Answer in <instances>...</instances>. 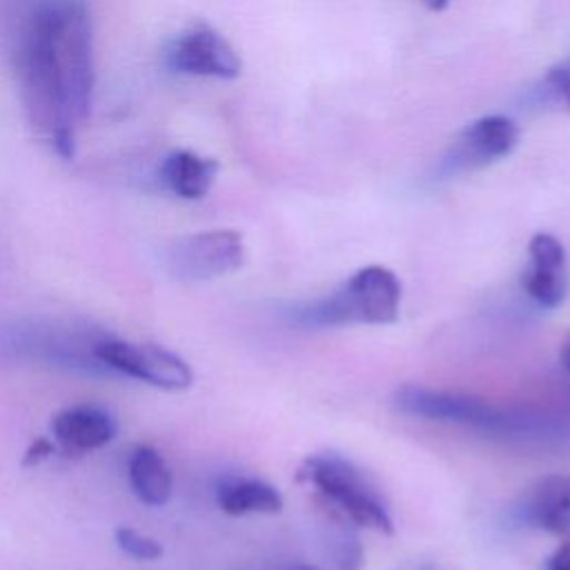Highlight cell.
I'll return each instance as SVG.
<instances>
[{
  "label": "cell",
  "mask_w": 570,
  "mask_h": 570,
  "mask_svg": "<svg viewBox=\"0 0 570 570\" xmlns=\"http://www.w3.org/2000/svg\"><path fill=\"white\" fill-rule=\"evenodd\" d=\"M559 363L566 372H570V332L563 336V341L559 345Z\"/></svg>",
  "instance_id": "cell-21"
},
{
  "label": "cell",
  "mask_w": 570,
  "mask_h": 570,
  "mask_svg": "<svg viewBox=\"0 0 570 570\" xmlns=\"http://www.w3.org/2000/svg\"><path fill=\"white\" fill-rule=\"evenodd\" d=\"M421 4H425L430 11H443L452 0H419Z\"/></svg>",
  "instance_id": "cell-22"
},
{
  "label": "cell",
  "mask_w": 570,
  "mask_h": 570,
  "mask_svg": "<svg viewBox=\"0 0 570 570\" xmlns=\"http://www.w3.org/2000/svg\"><path fill=\"white\" fill-rule=\"evenodd\" d=\"M53 450H56L53 441H49V439H45V436H38V439H33V441L29 443V448L24 450V454H22V465H24V468H36L38 463H42L45 459H49V456L53 454Z\"/></svg>",
  "instance_id": "cell-18"
},
{
  "label": "cell",
  "mask_w": 570,
  "mask_h": 570,
  "mask_svg": "<svg viewBox=\"0 0 570 570\" xmlns=\"http://www.w3.org/2000/svg\"><path fill=\"white\" fill-rule=\"evenodd\" d=\"M16 71L31 127L51 151L71 158L94 98L89 2L33 0L18 29Z\"/></svg>",
  "instance_id": "cell-1"
},
{
  "label": "cell",
  "mask_w": 570,
  "mask_h": 570,
  "mask_svg": "<svg viewBox=\"0 0 570 570\" xmlns=\"http://www.w3.org/2000/svg\"><path fill=\"white\" fill-rule=\"evenodd\" d=\"M114 539H116V546L129 554L131 559H138V561H156L163 557V546L147 537V534H140L131 528H116L114 532Z\"/></svg>",
  "instance_id": "cell-17"
},
{
  "label": "cell",
  "mask_w": 570,
  "mask_h": 570,
  "mask_svg": "<svg viewBox=\"0 0 570 570\" xmlns=\"http://www.w3.org/2000/svg\"><path fill=\"white\" fill-rule=\"evenodd\" d=\"M568 254L563 243L539 232L528 243V267L521 276L523 292L543 309H554L568 294Z\"/></svg>",
  "instance_id": "cell-9"
},
{
  "label": "cell",
  "mask_w": 570,
  "mask_h": 570,
  "mask_svg": "<svg viewBox=\"0 0 570 570\" xmlns=\"http://www.w3.org/2000/svg\"><path fill=\"white\" fill-rule=\"evenodd\" d=\"M216 503L232 517L278 514L283 510V494L256 476H225L216 485Z\"/></svg>",
  "instance_id": "cell-13"
},
{
  "label": "cell",
  "mask_w": 570,
  "mask_h": 570,
  "mask_svg": "<svg viewBox=\"0 0 570 570\" xmlns=\"http://www.w3.org/2000/svg\"><path fill=\"white\" fill-rule=\"evenodd\" d=\"M116 421L109 412L94 405H76L51 419L53 441L67 454H87L107 445L116 436Z\"/></svg>",
  "instance_id": "cell-11"
},
{
  "label": "cell",
  "mask_w": 570,
  "mask_h": 570,
  "mask_svg": "<svg viewBox=\"0 0 570 570\" xmlns=\"http://www.w3.org/2000/svg\"><path fill=\"white\" fill-rule=\"evenodd\" d=\"M546 570H570V534H566V539L548 557Z\"/></svg>",
  "instance_id": "cell-19"
},
{
  "label": "cell",
  "mask_w": 570,
  "mask_h": 570,
  "mask_svg": "<svg viewBox=\"0 0 570 570\" xmlns=\"http://www.w3.org/2000/svg\"><path fill=\"white\" fill-rule=\"evenodd\" d=\"M218 174V160L200 156L191 149L169 151L158 167V178L167 191L183 200L203 198Z\"/></svg>",
  "instance_id": "cell-12"
},
{
  "label": "cell",
  "mask_w": 570,
  "mask_h": 570,
  "mask_svg": "<svg viewBox=\"0 0 570 570\" xmlns=\"http://www.w3.org/2000/svg\"><path fill=\"white\" fill-rule=\"evenodd\" d=\"M94 354L111 370L165 392H183L194 383L189 363L163 345L102 341L94 347Z\"/></svg>",
  "instance_id": "cell-7"
},
{
  "label": "cell",
  "mask_w": 570,
  "mask_h": 570,
  "mask_svg": "<svg viewBox=\"0 0 570 570\" xmlns=\"http://www.w3.org/2000/svg\"><path fill=\"white\" fill-rule=\"evenodd\" d=\"M521 519L548 534H570V474L554 472L534 481L523 497Z\"/></svg>",
  "instance_id": "cell-10"
},
{
  "label": "cell",
  "mask_w": 570,
  "mask_h": 570,
  "mask_svg": "<svg viewBox=\"0 0 570 570\" xmlns=\"http://www.w3.org/2000/svg\"><path fill=\"white\" fill-rule=\"evenodd\" d=\"M394 405L401 412L412 416L474 428L481 432L505 434L521 428V421L517 416H510L508 412L499 410L497 405L483 399L459 394V392L421 387V385L399 387L394 394Z\"/></svg>",
  "instance_id": "cell-4"
},
{
  "label": "cell",
  "mask_w": 570,
  "mask_h": 570,
  "mask_svg": "<svg viewBox=\"0 0 570 570\" xmlns=\"http://www.w3.org/2000/svg\"><path fill=\"white\" fill-rule=\"evenodd\" d=\"M296 479L314 490L323 512L354 528L394 534V521L383 494L350 459L336 452H316L303 459Z\"/></svg>",
  "instance_id": "cell-2"
},
{
  "label": "cell",
  "mask_w": 570,
  "mask_h": 570,
  "mask_svg": "<svg viewBox=\"0 0 570 570\" xmlns=\"http://www.w3.org/2000/svg\"><path fill=\"white\" fill-rule=\"evenodd\" d=\"M519 145V125L503 116L490 114L468 122L448 145L436 165L439 178H456L485 169L510 156Z\"/></svg>",
  "instance_id": "cell-5"
},
{
  "label": "cell",
  "mask_w": 570,
  "mask_h": 570,
  "mask_svg": "<svg viewBox=\"0 0 570 570\" xmlns=\"http://www.w3.org/2000/svg\"><path fill=\"white\" fill-rule=\"evenodd\" d=\"M401 307V283L383 265H367L343 281L332 294L298 312L301 323L314 327L387 325Z\"/></svg>",
  "instance_id": "cell-3"
},
{
  "label": "cell",
  "mask_w": 570,
  "mask_h": 570,
  "mask_svg": "<svg viewBox=\"0 0 570 570\" xmlns=\"http://www.w3.org/2000/svg\"><path fill=\"white\" fill-rule=\"evenodd\" d=\"M263 570H321V568L307 561H276Z\"/></svg>",
  "instance_id": "cell-20"
},
{
  "label": "cell",
  "mask_w": 570,
  "mask_h": 570,
  "mask_svg": "<svg viewBox=\"0 0 570 570\" xmlns=\"http://www.w3.org/2000/svg\"><path fill=\"white\" fill-rule=\"evenodd\" d=\"M325 517L334 528V534H330V543H327L334 570H361L363 550H361L358 537L354 534V525L330 514Z\"/></svg>",
  "instance_id": "cell-15"
},
{
  "label": "cell",
  "mask_w": 570,
  "mask_h": 570,
  "mask_svg": "<svg viewBox=\"0 0 570 570\" xmlns=\"http://www.w3.org/2000/svg\"><path fill=\"white\" fill-rule=\"evenodd\" d=\"M129 485L145 505H165L171 499V472L151 445H138L129 456Z\"/></svg>",
  "instance_id": "cell-14"
},
{
  "label": "cell",
  "mask_w": 570,
  "mask_h": 570,
  "mask_svg": "<svg viewBox=\"0 0 570 570\" xmlns=\"http://www.w3.org/2000/svg\"><path fill=\"white\" fill-rule=\"evenodd\" d=\"M165 65L183 76L232 80L243 62L229 40L207 22L183 29L165 49Z\"/></svg>",
  "instance_id": "cell-8"
},
{
  "label": "cell",
  "mask_w": 570,
  "mask_h": 570,
  "mask_svg": "<svg viewBox=\"0 0 570 570\" xmlns=\"http://www.w3.org/2000/svg\"><path fill=\"white\" fill-rule=\"evenodd\" d=\"M534 98L548 109H570V56L554 62L537 82Z\"/></svg>",
  "instance_id": "cell-16"
},
{
  "label": "cell",
  "mask_w": 570,
  "mask_h": 570,
  "mask_svg": "<svg viewBox=\"0 0 570 570\" xmlns=\"http://www.w3.org/2000/svg\"><path fill=\"white\" fill-rule=\"evenodd\" d=\"M167 269L178 281H212L236 272L245 263L243 234L207 229L176 238L167 247Z\"/></svg>",
  "instance_id": "cell-6"
}]
</instances>
